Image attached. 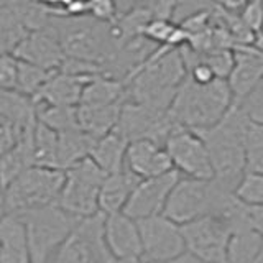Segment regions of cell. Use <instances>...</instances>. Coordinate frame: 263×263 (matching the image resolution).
I'll use <instances>...</instances> for the list:
<instances>
[{"label":"cell","mask_w":263,"mask_h":263,"mask_svg":"<svg viewBox=\"0 0 263 263\" xmlns=\"http://www.w3.org/2000/svg\"><path fill=\"white\" fill-rule=\"evenodd\" d=\"M33 160L36 166H58V132L36 119L33 128Z\"/></svg>","instance_id":"obj_29"},{"label":"cell","mask_w":263,"mask_h":263,"mask_svg":"<svg viewBox=\"0 0 263 263\" xmlns=\"http://www.w3.org/2000/svg\"><path fill=\"white\" fill-rule=\"evenodd\" d=\"M186 252L205 263H227V245L232 227L219 214H205L181 226Z\"/></svg>","instance_id":"obj_10"},{"label":"cell","mask_w":263,"mask_h":263,"mask_svg":"<svg viewBox=\"0 0 263 263\" xmlns=\"http://www.w3.org/2000/svg\"><path fill=\"white\" fill-rule=\"evenodd\" d=\"M238 13L252 31H263V0H249Z\"/></svg>","instance_id":"obj_38"},{"label":"cell","mask_w":263,"mask_h":263,"mask_svg":"<svg viewBox=\"0 0 263 263\" xmlns=\"http://www.w3.org/2000/svg\"><path fill=\"white\" fill-rule=\"evenodd\" d=\"M94 76H78L64 71H56L40 92L33 97L35 104L78 107L82 97V90Z\"/></svg>","instance_id":"obj_19"},{"label":"cell","mask_w":263,"mask_h":263,"mask_svg":"<svg viewBox=\"0 0 263 263\" xmlns=\"http://www.w3.org/2000/svg\"><path fill=\"white\" fill-rule=\"evenodd\" d=\"M261 250L263 240L260 234L245 220L232 229L227 245V263H257Z\"/></svg>","instance_id":"obj_25"},{"label":"cell","mask_w":263,"mask_h":263,"mask_svg":"<svg viewBox=\"0 0 263 263\" xmlns=\"http://www.w3.org/2000/svg\"><path fill=\"white\" fill-rule=\"evenodd\" d=\"M163 263H205V261H202L201 258L194 257L193 253L184 252L183 255H179V257L173 258V260H168V261H163Z\"/></svg>","instance_id":"obj_40"},{"label":"cell","mask_w":263,"mask_h":263,"mask_svg":"<svg viewBox=\"0 0 263 263\" xmlns=\"http://www.w3.org/2000/svg\"><path fill=\"white\" fill-rule=\"evenodd\" d=\"M125 168L140 179L161 176L175 170L166 146L148 138L134 140L128 143Z\"/></svg>","instance_id":"obj_16"},{"label":"cell","mask_w":263,"mask_h":263,"mask_svg":"<svg viewBox=\"0 0 263 263\" xmlns=\"http://www.w3.org/2000/svg\"><path fill=\"white\" fill-rule=\"evenodd\" d=\"M249 123L250 119L240 105L234 104L212 127L196 130L209 150L214 179L230 191L245 173V135Z\"/></svg>","instance_id":"obj_2"},{"label":"cell","mask_w":263,"mask_h":263,"mask_svg":"<svg viewBox=\"0 0 263 263\" xmlns=\"http://www.w3.org/2000/svg\"><path fill=\"white\" fill-rule=\"evenodd\" d=\"M123 104L112 105H78L79 128L92 138H101L115 130Z\"/></svg>","instance_id":"obj_24"},{"label":"cell","mask_w":263,"mask_h":263,"mask_svg":"<svg viewBox=\"0 0 263 263\" xmlns=\"http://www.w3.org/2000/svg\"><path fill=\"white\" fill-rule=\"evenodd\" d=\"M138 183L140 178L135 176L127 168H123L119 173L107 175L101 186V193H99V211L104 216L123 212L132 193H134V189Z\"/></svg>","instance_id":"obj_21"},{"label":"cell","mask_w":263,"mask_h":263,"mask_svg":"<svg viewBox=\"0 0 263 263\" xmlns=\"http://www.w3.org/2000/svg\"><path fill=\"white\" fill-rule=\"evenodd\" d=\"M96 138L87 135L84 130L72 128L58 134V166L68 170L72 164L87 158L92 150Z\"/></svg>","instance_id":"obj_27"},{"label":"cell","mask_w":263,"mask_h":263,"mask_svg":"<svg viewBox=\"0 0 263 263\" xmlns=\"http://www.w3.org/2000/svg\"><path fill=\"white\" fill-rule=\"evenodd\" d=\"M0 115L10 119L22 128H27L36 122L35 101L18 90L0 89Z\"/></svg>","instance_id":"obj_28"},{"label":"cell","mask_w":263,"mask_h":263,"mask_svg":"<svg viewBox=\"0 0 263 263\" xmlns=\"http://www.w3.org/2000/svg\"><path fill=\"white\" fill-rule=\"evenodd\" d=\"M187 78H191L194 82H197V84H209V82L219 79L216 76V72L212 71L211 66L205 64L201 60L187 69Z\"/></svg>","instance_id":"obj_39"},{"label":"cell","mask_w":263,"mask_h":263,"mask_svg":"<svg viewBox=\"0 0 263 263\" xmlns=\"http://www.w3.org/2000/svg\"><path fill=\"white\" fill-rule=\"evenodd\" d=\"M176 122L171 119L168 110H158L138 102H123L115 132L125 137L128 142L134 140H155L161 145L175 130Z\"/></svg>","instance_id":"obj_12"},{"label":"cell","mask_w":263,"mask_h":263,"mask_svg":"<svg viewBox=\"0 0 263 263\" xmlns=\"http://www.w3.org/2000/svg\"><path fill=\"white\" fill-rule=\"evenodd\" d=\"M53 22L51 27L56 30L68 58L101 64L105 68L117 51L110 23L99 22L90 15L68 18L53 16Z\"/></svg>","instance_id":"obj_4"},{"label":"cell","mask_w":263,"mask_h":263,"mask_svg":"<svg viewBox=\"0 0 263 263\" xmlns=\"http://www.w3.org/2000/svg\"><path fill=\"white\" fill-rule=\"evenodd\" d=\"M104 238L114 258L142 257L143 245L138 222L125 212L104 216Z\"/></svg>","instance_id":"obj_17"},{"label":"cell","mask_w":263,"mask_h":263,"mask_svg":"<svg viewBox=\"0 0 263 263\" xmlns=\"http://www.w3.org/2000/svg\"><path fill=\"white\" fill-rule=\"evenodd\" d=\"M263 78V54L253 45L234 48V68L227 78L235 104H240Z\"/></svg>","instance_id":"obj_18"},{"label":"cell","mask_w":263,"mask_h":263,"mask_svg":"<svg viewBox=\"0 0 263 263\" xmlns=\"http://www.w3.org/2000/svg\"><path fill=\"white\" fill-rule=\"evenodd\" d=\"M104 238V214L81 219L49 263H114Z\"/></svg>","instance_id":"obj_9"},{"label":"cell","mask_w":263,"mask_h":263,"mask_svg":"<svg viewBox=\"0 0 263 263\" xmlns=\"http://www.w3.org/2000/svg\"><path fill=\"white\" fill-rule=\"evenodd\" d=\"M36 123V122H35ZM35 123L23 132L18 143L0 155V191L10 186L22 173L35 164L33 160V128Z\"/></svg>","instance_id":"obj_22"},{"label":"cell","mask_w":263,"mask_h":263,"mask_svg":"<svg viewBox=\"0 0 263 263\" xmlns=\"http://www.w3.org/2000/svg\"><path fill=\"white\" fill-rule=\"evenodd\" d=\"M64 179V170L33 164L2 191L4 208L10 214H22L58 204Z\"/></svg>","instance_id":"obj_5"},{"label":"cell","mask_w":263,"mask_h":263,"mask_svg":"<svg viewBox=\"0 0 263 263\" xmlns=\"http://www.w3.org/2000/svg\"><path fill=\"white\" fill-rule=\"evenodd\" d=\"M114 263H142L138 257H132V258H115Z\"/></svg>","instance_id":"obj_42"},{"label":"cell","mask_w":263,"mask_h":263,"mask_svg":"<svg viewBox=\"0 0 263 263\" xmlns=\"http://www.w3.org/2000/svg\"><path fill=\"white\" fill-rule=\"evenodd\" d=\"M232 191L216 179H194L181 176L164 205L163 216H166L178 226H184L205 214H216L224 205Z\"/></svg>","instance_id":"obj_6"},{"label":"cell","mask_w":263,"mask_h":263,"mask_svg":"<svg viewBox=\"0 0 263 263\" xmlns=\"http://www.w3.org/2000/svg\"><path fill=\"white\" fill-rule=\"evenodd\" d=\"M187 69L179 48L158 46L127 79V101L168 110Z\"/></svg>","instance_id":"obj_1"},{"label":"cell","mask_w":263,"mask_h":263,"mask_svg":"<svg viewBox=\"0 0 263 263\" xmlns=\"http://www.w3.org/2000/svg\"><path fill=\"white\" fill-rule=\"evenodd\" d=\"M13 54L25 63L40 66L48 71H60L66 60L61 41L51 25L28 31L15 48Z\"/></svg>","instance_id":"obj_15"},{"label":"cell","mask_w":263,"mask_h":263,"mask_svg":"<svg viewBox=\"0 0 263 263\" xmlns=\"http://www.w3.org/2000/svg\"><path fill=\"white\" fill-rule=\"evenodd\" d=\"M199 60L209 64L219 79H227L234 68V49H212L208 53H197Z\"/></svg>","instance_id":"obj_34"},{"label":"cell","mask_w":263,"mask_h":263,"mask_svg":"<svg viewBox=\"0 0 263 263\" xmlns=\"http://www.w3.org/2000/svg\"><path fill=\"white\" fill-rule=\"evenodd\" d=\"M128 143L130 142L125 137H122L119 132L114 130L110 134L96 140L89 156L97 163V166L105 175L119 173L125 168V155Z\"/></svg>","instance_id":"obj_23"},{"label":"cell","mask_w":263,"mask_h":263,"mask_svg":"<svg viewBox=\"0 0 263 263\" xmlns=\"http://www.w3.org/2000/svg\"><path fill=\"white\" fill-rule=\"evenodd\" d=\"M56 71H48L40 68V66L25 63L20 60V69H18V84H16V90L25 96L35 97L40 89L43 87L49 78L53 76Z\"/></svg>","instance_id":"obj_33"},{"label":"cell","mask_w":263,"mask_h":263,"mask_svg":"<svg viewBox=\"0 0 263 263\" xmlns=\"http://www.w3.org/2000/svg\"><path fill=\"white\" fill-rule=\"evenodd\" d=\"M140 235H142V263H163L179 257L186 252V242L181 226L166 216H153L140 219Z\"/></svg>","instance_id":"obj_13"},{"label":"cell","mask_w":263,"mask_h":263,"mask_svg":"<svg viewBox=\"0 0 263 263\" xmlns=\"http://www.w3.org/2000/svg\"><path fill=\"white\" fill-rule=\"evenodd\" d=\"M123 102H127V82L97 74L82 90L79 105H112Z\"/></svg>","instance_id":"obj_26"},{"label":"cell","mask_w":263,"mask_h":263,"mask_svg":"<svg viewBox=\"0 0 263 263\" xmlns=\"http://www.w3.org/2000/svg\"><path fill=\"white\" fill-rule=\"evenodd\" d=\"M0 263H33L27 227L16 214L0 220Z\"/></svg>","instance_id":"obj_20"},{"label":"cell","mask_w":263,"mask_h":263,"mask_svg":"<svg viewBox=\"0 0 263 263\" xmlns=\"http://www.w3.org/2000/svg\"><path fill=\"white\" fill-rule=\"evenodd\" d=\"M87 15L99 22L114 23L119 16V0H87Z\"/></svg>","instance_id":"obj_37"},{"label":"cell","mask_w":263,"mask_h":263,"mask_svg":"<svg viewBox=\"0 0 263 263\" xmlns=\"http://www.w3.org/2000/svg\"><path fill=\"white\" fill-rule=\"evenodd\" d=\"M170 158L181 176L194 179H214L211 155L202 137L196 130L176 127L164 142Z\"/></svg>","instance_id":"obj_11"},{"label":"cell","mask_w":263,"mask_h":263,"mask_svg":"<svg viewBox=\"0 0 263 263\" xmlns=\"http://www.w3.org/2000/svg\"><path fill=\"white\" fill-rule=\"evenodd\" d=\"M105 173L97 163L87 156L66 170L64 186L61 189L58 205L76 219H87L99 214V193Z\"/></svg>","instance_id":"obj_8"},{"label":"cell","mask_w":263,"mask_h":263,"mask_svg":"<svg viewBox=\"0 0 263 263\" xmlns=\"http://www.w3.org/2000/svg\"><path fill=\"white\" fill-rule=\"evenodd\" d=\"M36 105V119L43 122L49 128L56 130L58 134L66 130L79 128L78 122V107H63V105Z\"/></svg>","instance_id":"obj_30"},{"label":"cell","mask_w":263,"mask_h":263,"mask_svg":"<svg viewBox=\"0 0 263 263\" xmlns=\"http://www.w3.org/2000/svg\"><path fill=\"white\" fill-rule=\"evenodd\" d=\"M232 194L237 201L249 208L263 205V173L245 171L232 189Z\"/></svg>","instance_id":"obj_31"},{"label":"cell","mask_w":263,"mask_h":263,"mask_svg":"<svg viewBox=\"0 0 263 263\" xmlns=\"http://www.w3.org/2000/svg\"><path fill=\"white\" fill-rule=\"evenodd\" d=\"M0 201H2V191H0Z\"/></svg>","instance_id":"obj_43"},{"label":"cell","mask_w":263,"mask_h":263,"mask_svg":"<svg viewBox=\"0 0 263 263\" xmlns=\"http://www.w3.org/2000/svg\"><path fill=\"white\" fill-rule=\"evenodd\" d=\"M253 46L263 54V31L257 33V36H255V40H253Z\"/></svg>","instance_id":"obj_41"},{"label":"cell","mask_w":263,"mask_h":263,"mask_svg":"<svg viewBox=\"0 0 263 263\" xmlns=\"http://www.w3.org/2000/svg\"><path fill=\"white\" fill-rule=\"evenodd\" d=\"M234 104L235 101L227 79H216L209 84H197L186 76L168 112L176 125L202 130L217 123Z\"/></svg>","instance_id":"obj_3"},{"label":"cell","mask_w":263,"mask_h":263,"mask_svg":"<svg viewBox=\"0 0 263 263\" xmlns=\"http://www.w3.org/2000/svg\"><path fill=\"white\" fill-rule=\"evenodd\" d=\"M20 216L25 227L31 250L33 263H49L60 247L66 242L74 227L81 219L69 216L58 204L46 208L27 211Z\"/></svg>","instance_id":"obj_7"},{"label":"cell","mask_w":263,"mask_h":263,"mask_svg":"<svg viewBox=\"0 0 263 263\" xmlns=\"http://www.w3.org/2000/svg\"><path fill=\"white\" fill-rule=\"evenodd\" d=\"M245 171L263 173V123H249L245 135Z\"/></svg>","instance_id":"obj_32"},{"label":"cell","mask_w":263,"mask_h":263,"mask_svg":"<svg viewBox=\"0 0 263 263\" xmlns=\"http://www.w3.org/2000/svg\"><path fill=\"white\" fill-rule=\"evenodd\" d=\"M179 178V173L173 170L161 176L140 179L123 212L135 220L160 216L164 211L171 189L175 187Z\"/></svg>","instance_id":"obj_14"},{"label":"cell","mask_w":263,"mask_h":263,"mask_svg":"<svg viewBox=\"0 0 263 263\" xmlns=\"http://www.w3.org/2000/svg\"><path fill=\"white\" fill-rule=\"evenodd\" d=\"M20 60L13 53L0 54V89L16 90Z\"/></svg>","instance_id":"obj_35"},{"label":"cell","mask_w":263,"mask_h":263,"mask_svg":"<svg viewBox=\"0 0 263 263\" xmlns=\"http://www.w3.org/2000/svg\"><path fill=\"white\" fill-rule=\"evenodd\" d=\"M238 105L252 122L263 123V78Z\"/></svg>","instance_id":"obj_36"}]
</instances>
